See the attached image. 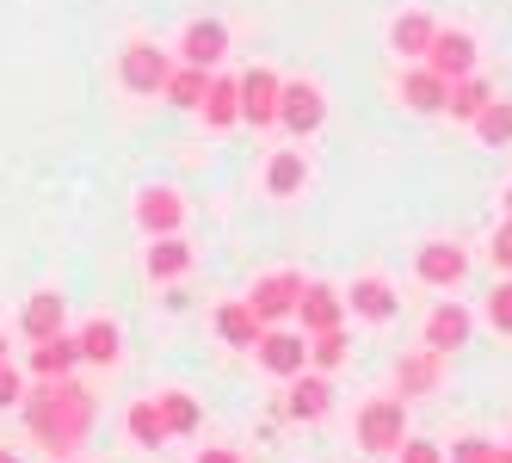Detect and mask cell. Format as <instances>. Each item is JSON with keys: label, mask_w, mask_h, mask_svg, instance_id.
<instances>
[{"label": "cell", "mask_w": 512, "mask_h": 463, "mask_svg": "<svg viewBox=\"0 0 512 463\" xmlns=\"http://www.w3.org/2000/svg\"><path fill=\"white\" fill-rule=\"evenodd\" d=\"M327 402H334V383H327V371H315V377H290V420H321L327 414Z\"/></svg>", "instance_id": "cell-15"}, {"label": "cell", "mask_w": 512, "mask_h": 463, "mask_svg": "<svg viewBox=\"0 0 512 463\" xmlns=\"http://www.w3.org/2000/svg\"><path fill=\"white\" fill-rule=\"evenodd\" d=\"M204 124H216V130L241 124V81L210 75V87H204Z\"/></svg>", "instance_id": "cell-20"}, {"label": "cell", "mask_w": 512, "mask_h": 463, "mask_svg": "<svg viewBox=\"0 0 512 463\" xmlns=\"http://www.w3.org/2000/svg\"><path fill=\"white\" fill-rule=\"evenodd\" d=\"M216 334H223L229 346H253V340L266 334V322H260V315L247 309V297H241V303H223V309H216Z\"/></svg>", "instance_id": "cell-22"}, {"label": "cell", "mask_w": 512, "mask_h": 463, "mask_svg": "<svg viewBox=\"0 0 512 463\" xmlns=\"http://www.w3.org/2000/svg\"><path fill=\"white\" fill-rule=\"evenodd\" d=\"M506 217H512V192H506Z\"/></svg>", "instance_id": "cell-40"}, {"label": "cell", "mask_w": 512, "mask_h": 463, "mask_svg": "<svg viewBox=\"0 0 512 463\" xmlns=\"http://www.w3.org/2000/svg\"><path fill=\"white\" fill-rule=\"evenodd\" d=\"M19 402H25V377L0 359V408H19Z\"/></svg>", "instance_id": "cell-33"}, {"label": "cell", "mask_w": 512, "mask_h": 463, "mask_svg": "<svg viewBox=\"0 0 512 463\" xmlns=\"http://www.w3.org/2000/svg\"><path fill=\"white\" fill-rule=\"evenodd\" d=\"M494 99V87L488 81H475V75H463V81H451V93H445V112L457 118V124H475L482 118V105Z\"/></svg>", "instance_id": "cell-24"}, {"label": "cell", "mask_w": 512, "mask_h": 463, "mask_svg": "<svg viewBox=\"0 0 512 463\" xmlns=\"http://www.w3.org/2000/svg\"><path fill=\"white\" fill-rule=\"evenodd\" d=\"M463 272H469V260H463V247H457V241H426V247H420V278L438 284V291L463 284Z\"/></svg>", "instance_id": "cell-12"}, {"label": "cell", "mask_w": 512, "mask_h": 463, "mask_svg": "<svg viewBox=\"0 0 512 463\" xmlns=\"http://www.w3.org/2000/svg\"><path fill=\"white\" fill-rule=\"evenodd\" d=\"M62 315H68V303H62L56 291H38V297L25 303L19 328H25V340H50V334H62Z\"/></svg>", "instance_id": "cell-21"}, {"label": "cell", "mask_w": 512, "mask_h": 463, "mask_svg": "<svg viewBox=\"0 0 512 463\" xmlns=\"http://www.w3.org/2000/svg\"><path fill=\"white\" fill-rule=\"evenodd\" d=\"M297 297H303V278L297 272H266L247 291V309L260 315V322H284V315H297Z\"/></svg>", "instance_id": "cell-5"}, {"label": "cell", "mask_w": 512, "mask_h": 463, "mask_svg": "<svg viewBox=\"0 0 512 463\" xmlns=\"http://www.w3.org/2000/svg\"><path fill=\"white\" fill-rule=\"evenodd\" d=\"M155 402H161L167 433H192V426H198V402L186 396V389H167V396H155Z\"/></svg>", "instance_id": "cell-31"}, {"label": "cell", "mask_w": 512, "mask_h": 463, "mask_svg": "<svg viewBox=\"0 0 512 463\" xmlns=\"http://www.w3.org/2000/svg\"><path fill=\"white\" fill-rule=\"evenodd\" d=\"M25 426H31V439H38L50 457L62 451H75L87 439V426H93V396L75 383V377H44L38 389H25Z\"/></svg>", "instance_id": "cell-1"}, {"label": "cell", "mask_w": 512, "mask_h": 463, "mask_svg": "<svg viewBox=\"0 0 512 463\" xmlns=\"http://www.w3.org/2000/svg\"><path fill=\"white\" fill-rule=\"evenodd\" d=\"M401 463H445V451L432 439H401Z\"/></svg>", "instance_id": "cell-34"}, {"label": "cell", "mask_w": 512, "mask_h": 463, "mask_svg": "<svg viewBox=\"0 0 512 463\" xmlns=\"http://www.w3.org/2000/svg\"><path fill=\"white\" fill-rule=\"evenodd\" d=\"M198 463H241V457H235V451H204Z\"/></svg>", "instance_id": "cell-37"}, {"label": "cell", "mask_w": 512, "mask_h": 463, "mask_svg": "<svg viewBox=\"0 0 512 463\" xmlns=\"http://www.w3.org/2000/svg\"><path fill=\"white\" fill-rule=\"evenodd\" d=\"M475 136L494 142V149H506V142H512V105H506V99H488L482 118H475Z\"/></svg>", "instance_id": "cell-30"}, {"label": "cell", "mask_w": 512, "mask_h": 463, "mask_svg": "<svg viewBox=\"0 0 512 463\" xmlns=\"http://www.w3.org/2000/svg\"><path fill=\"white\" fill-rule=\"evenodd\" d=\"M321 118H327L321 87H315V81H284V93H278V124H284L290 136H315Z\"/></svg>", "instance_id": "cell-4"}, {"label": "cell", "mask_w": 512, "mask_h": 463, "mask_svg": "<svg viewBox=\"0 0 512 463\" xmlns=\"http://www.w3.org/2000/svg\"><path fill=\"white\" fill-rule=\"evenodd\" d=\"M136 223L149 235H179V223H186V198H179L173 186H149L136 198Z\"/></svg>", "instance_id": "cell-8"}, {"label": "cell", "mask_w": 512, "mask_h": 463, "mask_svg": "<svg viewBox=\"0 0 512 463\" xmlns=\"http://www.w3.org/2000/svg\"><path fill=\"white\" fill-rule=\"evenodd\" d=\"M204 87H210V68H198V62H179V68H167L161 99H167V105H179V112H192V105H204Z\"/></svg>", "instance_id": "cell-18"}, {"label": "cell", "mask_w": 512, "mask_h": 463, "mask_svg": "<svg viewBox=\"0 0 512 463\" xmlns=\"http://www.w3.org/2000/svg\"><path fill=\"white\" fill-rule=\"evenodd\" d=\"M494 463H512V451H494Z\"/></svg>", "instance_id": "cell-39"}, {"label": "cell", "mask_w": 512, "mask_h": 463, "mask_svg": "<svg viewBox=\"0 0 512 463\" xmlns=\"http://www.w3.org/2000/svg\"><path fill=\"white\" fill-rule=\"evenodd\" d=\"M192 266V247L179 241V235H155V247H149V278H179Z\"/></svg>", "instance_id": "cell-27"}, {"label": "cell", "mask_w": 512, "mask_h": 463, "mask_svg": "<svg viewBox=\"0 0 512 463\" xmlns=\"http://www.w3.org/2000/svg\"><path fill=\"white\" fill-rule=\"evenodd\" d=\"M167 68H173V62H167L155 44H142V38H136V44H124V62H118V75H124V87H130V93H161Z\"/></svg>", "instance_id": "cell-7"}, {"label": "cell", "mask_w": 512, "mask_h": 463, "mask_svg": "<svg viewBox=\"0 0 512 463\" xmlns=\"http://www.w3.org/2000/svg\"><path fill=\"white\" fill-rule=\"evenodd\" d=\"M346 303L364 315V322H395V309H401V303H395V291H389L377 272H364V278L352 284V297H346Z\"/></svg>", "instance_id": "cell-19"}, {"label": "cell", "mask_w": 512, "mask_h": 463, "mask_svg": "<svg viewBox=\"0 0 512 463\" xmlns=\"http://www.w3.org/2000/svg\"><path fill=\"white\" fill-rule=\"evenodd\" d=\"M124 426H130V439H136V445H167V439H173V433H167V420H161V402H155V396L130 402Z\"/></svg>", "instance_id": "cell-25"}, {"label": "cell", "mask_w": 512, "mask_h": 463, "mask_svg": "<svg viewBox=\"0 0 512 463\" xmlns=\"http://www.w3.org/2000/svg\"><path fill=\"white\" fill-rule=\"evenodd\" d=\"M75 365H81V340H68V334L31 340V371H38V377H68Z\"/></svg>", "instance_id": "cell-17"}, {"label": "cell", "mask_w": 512, "mask_h": 463, "mask_svg": "<svg viewBox=\"0 0 512 463\" xmlns=\"http://www.w3.org/2000/svg\"><path fill=\"white\" fill-rule=\"evenodd\" d=\"M457 463H494V445L488 439H457Z\"/></svg>", "instance_id": "cell-36"}, {"label": "cell", "mask_w": 512, "mask_h": 463, "mask_svg": "<svg viewBox=\"0 0 512 463\" xmlns=\"http://www.w3.org/2000/svg\"><path fill=\"white\" fill-rule=\"evenodd\" d=\"M253 352H260V365L272 371V377H297V371H309V340L303 334H260L253 340Z\"/></svg>", "instance_id": "cell-9"}, {"label": "cell", "mask_w": 512, "mask_h": 463, "mask_svg": "<svg viewBox=\"0 0 512 463\" xmlns=\"http://www.w3.org/2000/svg\"><path fill=\"white\" fill-rule=\"evenodd\" d=\"M438 371H445V352H432V346L408 352V359L395 365V389H401V402H408V396H426V389L438 383Z\"/></svg>", "instance_id": "cell-14"}, {"label": "cell", "mask_w": 512, "mask_h": 463, "mask_svg": "<svg viewBox=\"0 0 512 463\" xmlns=\"http://www.w3.org/2000/svg\"><path fill=\"white\" fill-rule=\"evenodd\" d=\"M445 93H451V81L432 75L426 62L414 68V75H401V105H408V112H445Z\"/></svg>", "instance_id": "cell-16"}, {"label": "cell", "mask_w": 512, "mask_h": 463, "mask_svg": "<svg viewBox=\"0 0 512 463\" xmlns=\"http://www.w3.org/2000/svg\"><path fill=\"white\" fill-rule=\"evenodd\" d=\"M432 31H438V19H432V13H395V25H389V44H395L401 56H426Z\"/></svg>", "instance_id": "cell-23"}, {"label": "cell", "mask_w": 512, "mask_h": 463, "mask_svg": "<svg viewBox=\"0 0 512 463\" xmlns=\"http://www.w3.org/2000/svg\"><path fill=\"white\" fill-rule=\"evenodd\" d=\"M0 463H19V457H13V451H7V445H0Z\"/></svg>", "instance_id": "cell-38"}, {"label": "cell", "mask_w": 512, "mask_h": 463, "mask_svg": "<svg viewBox=\"0 0 512 463\" xmlns=\"http://www.w3.org/2000/svg\"><path fill=\"white\" fill-rule=\"evenodd\" d=\"M118 352H124L118 328L105 322V315H93V322L81 328V359H93V365H118Z\"/></svg>", "instance_id": "cell-26"}, {"label": "cell", "mask_w": 512, "mask_h": 463, "mask_svg": "<svg viewBox=\"0 0 512 463\" xmlns=\"http://www.w3.org/2000/svg\"><path fill=\"white\" fill-rule=\"evenodd\" d=\"M408 439V402L401 396H383L371 408H358V445L364 451H401Z\"/></svg>", "instance_id": "cell-2"}, {"label": "cell", "mask_w": 512, "mask_h": 463, "mask_svg": "<svg viewBox=\"0 0 512 463\" xmlns=\"http://www.w3.org/2000/svg\"><path fill=\"white\" fill-rule=\"evenodd\" d=\"M278 93H284V81L272 75V68H247V75H241V118L253 130L278 124Z\"/></svg>", "instance_id": "cell-6"}, {"label": "cell", "mask_w": 512, "mask_h": 463, "mask_svg": "<svg viewBox=\"0 0 512 463\" xmlns=\"http://www.w3.org/2000/svg\"><path fill=\"white\" fill-rule=\"evenodd\" d=\"M179 56L198 62V68H216V62L229 56V25L223 19H192L186 38H179Z\"/></svg>", "instance_id": "cell-10"}, {"label": "cell", "mask_w": 512, "mask_h": 463, "mask_svg": "<svg viewBox=\"0 0 512 463\" xmlns=\"http://www.w3.org/2000/svg\"><path fill=\"white\" fill-rule=\"evenodd\" d=\"M297 186H303V149H278L272 167H266V192L272 198H290Z\"/></svg>", "instance_id": "cell-28"}, {"label": "cell", "mask_w": 512, "mask_h": 463, "mask_svg": "<svg viewBox=\"0 0 512 463\" xmlns=\"http://www.w3.org/2000/svg\"><path fill=\"white\" fill-rule=\"evenodd\" d=\"M469 328H475V322H469V309H463V303H438V309L426 315V346L451 359L457 346H469Z\"/></svg>", "instance_id": "cell-11"}, {"label": "cell", "mask_w": 512, "mask_h": 463, "mask_svg": "<svg viewBox=\"0 0 512 463\" xmlns=\"http://www.w3.org/2000/svg\"><path fill=\"white\" fill-rule=\"evenodd\" d=\"M488 322L500 334H512V284H494V297H488Z\"/></svg>", "instance_id": "cell-32"}, {"label": "cell", "mask_w": 512, "mask_h": 463, "mask_svg": "<svg viewBox=\"0 0 512 463\" xmlns=\"http://www.w3.org/2000/svg\"><path fill=\"white\" fill-rule=\"evenodd\" d=\"M420 62L432 68V75H445V81H463V75H475V38L463 25H438Z\"/></svg>", "instance_id": "cell-3"}, {"label": "cell", "mask_w": 512, "mask_h": 463, "mask_svg": "<svg viewBox=\"0 0 512 463\" xmlns=\"http://www.w3.org/2000/svg\"><path fill=\"white\" fill-rule=\"evenodd\" d=\"M488 254H494V266H500V272H512V217L494 229V247H488Z\"/></svg>", "instance_id": "cell-35"}, {"label": "cell", "mask_w": 512, "mask_h": 463, "mask_svg": "<svg viewBox=\"0 0 512 463\" xmlns=\"http://www.w3.org/2000/svg\"><path fill=\"white\" fill-rule=\"evenodd\" d=\"M297 315H303V334H327V328H340V315H346V297H334L327 284H303V297H297Z\"/></svg>", "instance_id": "cell-13"}, {"label": "cell", "mask_w": 512, "mask_h": 463, "mask_svg": "<svg viewBox=\"0 0 512 463\" xmlns=\"http://www.w3.org/2000/svg\"><path fill=\"white\" fill-rule=\"evenodd\" d=\"M346 352H352V340H346L340 328L309 334V365H315V371H340V365H346Z\"/></svg>", "instance_id": "cell-29"}, {"label": "cell", "mask_w": 512, "mask_h": 463, "mask_svg": "<svg viewBox=\"0 0 512 463\" xmlns=\"http://www.w3.org/2000/svg\"><path fill=\"white\" fill-rule=\"evenodd\" d=\"M0 359H7V340H0Z\"/></svg>", "instance_id": "cell-41"}]
</instances>
